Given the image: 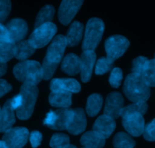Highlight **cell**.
Wrapping results in <instances>:
<instances>
[{
    "mask_svg": "<svg viewBox=\"0 0 155 148\" xmlns=\"http://www.w3.org/2000/svg\"><path fill=\"white\" fill-rule=\"evenodd\" d=\"M66 46V38L63 35H58L53 39L43 62V78L44 80H49L53 77L58 65L62 61Z\"/></svg>",
    "mask_w": 155,
    "mask_h": 148,
    "instance_id": "1",
    "label": "cell"
},
{
    "mask_svg": "<svg viewBox=\"0 0 155 148\" xmlns=\"http://www.w3.org/2000/svg\"><path fill=\"white\" fill-rule=\"evenodd\" d=\"M123 91L129 100L134 103L146 102L150 97V87L138 74H129L123 86Z\"/></svg>",
    "mask_w": 155,
    "mask_h": 148,
    "instance_id": "2",
    "label": "cell"
},
{
    "mask_svg": "<svg viewBox=\"0 0 155 148\" xmlns=\"http://www.w3.org/2000/svg\"><path fill=\"white\" fill-rule=\"evenodd\" d=\"M16 78L24 83L37 85L43 78L42 65L37 61L25 60L18 63L13 69Z\"/></svg>",
    "mask_w": 155,
    "mask_h": 148,
    "instance_id": "3",
    "label": "cell"
},
{
    "mask_svg": "<svg viewBox=\"0 0 155 148\" xmlns=\"http://www.w3.org/2000/svg\"><path fill=\"white\" fill-rule=\"evenodd\" d=\"M20 94L22 97V103L20 108L16 110V114L18 119L26 120L31 117L34 112L38 95V88L36 85L24 83L21 87Z\"/></svg>",
    "mask_w": 155,
    "mask_h": 148,
    "instance_id": "4",
    "label": "cell"
},
{
    "mask_svg": "<svg viewBox=\"0 0 155 148\" xmlns=\"http://www.w3.org/2000/svg\"><path fill=\"white\" fill-rule=\"evenodd\" d=\"M104 31V24L97 18H91L86 25L83 50H94L100 43Z\"/></svg>",
    "mask_w": 155,
    "mask_h": 148,
    "instance_id": "5",
    "label": "cell"
},
{
    "mask_svg": "<svg viewBox=\"0 0 155 148\" xmlns=\"http://www.w3.org/2000/svg\"><path fill=\"white\" fill-rule=\"evenodd\" d=\"M57 31L56 25L52 22L45 23L35 28L28 41L35 49L45 46L53 38Z\"/></svg>",
    "mask_w": 155,
    "mask_h": 148,
    "instance_id": "6",
    "label": "cell"
},
{
    "mask_svg": "<svg viewBox=\"0 0 155 148\" xmlns=\"http://www.w3.org/2000/svg\"><path fill=\"white\" fill-rule=\"evenodd\" d=\"M129 46V41L121 35H114L107 39L105 42V49L107 57L111 61L121 57Z\"/></svg>",
    "mask_w": 155,
    "mask_h": 148,
    "instance_id": "7",
    "label": "cell"
},
{
    "mask_svg": "<svg viewBox=\"0 0 155 148\" xmlns=\"http://www.w3.org/2000/svg\"><path fill=\"white\" fill-rule=\"evenodd\" d=\"M72 113V110L60 108L56 111H50L47 114L44 124L51 129L65 130Z\"/></svg>",
    "mask_w": 155,
    "mask_h": 148,
    "instance_id": "8",
    "label": "cell"
},
{
    "mask_svg": "<svg viewBox=\"0 0 155 148\" xmlns=\"http://www.w3.org/2000/svg\"><path fill=\"white\" fill-rule=\"evenodd\" d=\"M29 137V131L26 128L15 127L8 130L2 140L8 148H22L27 143Z\"/></svg>",
    "mask_w": 155,
    "mask_h": 148,
    "instance_id": "9",
    "label": "cell"
},
{
    "mask_svg": "<svg viewBox=\"0 0 155 148\" xmlns=\"http://www.w3.org/2000/svg\"><path fill=\"white\" fill-rule=\"evenodd\" d=\"M84 0H62L59 9V19L67 25L71 21L82 5Z\"/></svg>",
    "mask_w": 155,
    "mask_h": 148,
    "instance_id": "10",
    "label": "cell"
},
{
    "mask_svg": "<svg viewBox=\"0 0 155 148\" xmlns=\"http://www.w3.org/2000/svg\"><path fill=\"white\" fill-rule=\"evenodd\" d=\"M123 125L131 135L138 137L143 134L145 127L143 115L136 113L123 116Z\"/></svg>",
    "mask_w": 155,
    "mask_h": 148,
    "instance_id": "11",
    "label": "cell"
},
{
    "mask_svg": "<svg viewBox=\"0 0 155 148\" xmlns=\"http://www.w3.org/2000/svg\"><path fill=\"white\" fill-rule=\"evenodd\" d=\"M124 100L121 94L118 92H113L107 96L106 100L104 115L114 119H117L120 116L123 109Z\"/></svg>",
    "mask_w": 155,
    "mask_h": 148,
    "instance_id": "12",
    "label": "cell"
},
{
    "mask_svg": "<svg viewBox=\"0 0 155 148\" xmlns=\"http://www.w3.org/2000/svg\"><path fill=\"white\" fill-rule=\"evenodd\" d=\"M87 119L82 109L77 108L72 110V113L66 127V130L71 134H79L85 130Z\"/></svg>",
    "mask_w": 155,
    "mask_h": 148,
    "instance_id": "13",
    "label": "cell"
},
{
    "mask_svg": "<svg viewBox=\"0 0 155 148\" xmlns=\"http://www.w3.org/2000/svg\"><path fill=\"white\" fill-rule=\"evenodd\" d=\"M10 39L14 43H18L21 41L28 33V25L26 21L20 18L12 19L5 26Z\"/></svg>",
    "mask_w": 155,
    "mask_h": 148,
    "instance_id": "14",
    "label": "cell"
},
{
    "mask_svg": "<svg viewBox=\"0 0 155 148\" xmlns=\"http://www.w3.org/2000/svg\"><path fill=\"white\" fill-rule=\"evenodd\" d=\"M81 77L83 82H88L96 62V53L94 50H84L81 58Z\"/></svg>",
    "mask_w": 155,
    "mask_h": 148,
    "instance_id": "15",
    "label": "cell"
},
{
    "mask_svg": "<svg viewBox=\"0 0 155 148\" xmlns=\"http://www.w3.org/2000/svg\"><path fill=\"white\" fill-rule=\"evenodd\" d=\"M116 128V122L113 118L106 115L99 116L93 125V131L104 138H108Z\"/></svg>",
    "mask_w": 155,
    "mask_h": 148,
    "instance_id": "16",
    "label": "cell"
},
{
    "mask_svg": "<svg viewBox=\"0 0 155 148\" xmlns=\"http://www.w3.org/2000/svg\"><path fill=\"white\" fill-rule=\"evenodd\" d=\"M15 111L12 107L11 99L8 100L0 112V132L5 133L12 128L15 122Z\"/></svg>",
    "mask_w": 155,
    "mask_h": 148,
    "instance_id": "17",
    "label": "cell"
},
{
    "mask_svg": "<svg viewBox=\"0 0 155 148\" xmlns=\"http://www.w3.org/2000/svg\"><path fill=\"white\" fill-rule=\"evenodd\" d=\"M50 89L52 91L78 93L81 90V85L74 79L55 78L50 83Z\"/></svg>",
    "mask_w": 155,
    "mask_h": 148,
    "instance_id": "18",
    "label": "cell"
},
{
    "mask_svg": "<svg viewBox=\"0 0 155 148\" xmlns=\"http://www.w3.org/2000/svg\"><path fill=\"white\" fill-rule=\"evenodd\" d=\"M50 105L59 108H68L71 105V93L68 91H52L49 97Z\"/></svg>",
    "mask_w": 155,
    "mask_h": 148,
    "instance_id": "19",
    "label": "cell"
},
{
    "mask_svg": "<svg viewBox=\"0 0 155 148\" xmlns=\"http://www.w3.org/2000/svg\"><path fill=\"white\" fill-rule=\"evenodd\" d=\"M15 44L10 37H0V63H6L14 57Z\"/></svg>",
    "mask_w": 155,
    "mask_h": 148,
    "instance_id": "20",
    "label": "cell"
},
{
    "mask_svg": "<svg viewBox=\"0 0 155 148\" xmlns=\"http://www.w3.org/2000/svg\"><path fill=\"white\" fill-rule=\"evenodd\" d=\"M61 68L69 75H75L81 71V59L75 54H68L63 59Z\"/></svg>",
    "mask_w": 155,
    "mask_h": 148,
    "instance_id": "21",
    "label": "cell"
},
{
    "mask_svg": "<svg viewBox=\"0 0 155 148\" xmlns=\"http://www.w3.org/2000/svg\"><path fill=\"white\" fill-rule=\"evenodd\" d=\"M80 141L84 147L103 148L105 145L106 139L94 131H90L83 134Z\"/></svg>",
    "mask_w": 155,
    "mask_h": 148,
    "instance_id": "22",
    "label": "cell"
},
{
    "mask_svg": "<svg viewBox=\"0 0 155 148\" xmlns=\"http://www.w3.org/2000/svg\"><path fill=\"white\" fill-rule=\"evenodd\" d=\"M84 27L79 21H74L70 26L67 35L65 37L67 40V46H74L78 44L83 35Z\"/></svg>",
    "mask_w": 155,
    "mask_h": 148,
    "instance_id": "23",
    "label": "cell"
},
{
    "mask_svg": "<svg viewBox=\"0 0 155 148\" xmlns=\"http://www.w3.org/2000/svg\"><path fill=\"white\" fill-rule=\"evenodd\" d=\"M35 48L28 40H21L15 44V57L21 61H25L35 52Z\"/></svg>",
    "mask_w": 155,
    "mask_h": 148,
    "instance_id": "24",
    "label": "cell"
},
{
    "mask_svg": "<svg viewBox=\"0 0 155 148\" xmlns=\"http://www.w3.org/2000/svg\"><path fill=\"white\" fill-rule=\"evenodd\" d=\"M103 98L100 94H94L91 95L87 99L86 111L90 116H95L101 110Z\"/></svg>",
    "mask_w": 155,
    "mask_h": 148,
    "instance_id": "25",
    "label": "cell"
},
{
    "mask_svg": "<svg viewBox=\"0 0 155 148\" xmlns=\"http://www.w3.org/2000/svg\"><path fill=\"white\" fill-rule=\"evenodd\" d=\"M55 14L54 7L51 5H47L43 7L38 15L37 16V18L35 21V28L41 26L45 23L51 22L53 20V16Z\"/></svg>",
    "mask_w": 155,
    "mask_h": 148,
    "instance_id": "26",
    "label": "cell"
},
{
    "mask_svg": "<svg viewBox=\"0 0 155 148\" xmlns=\"http://www.w3.org/2000/svg\"><path fill=\"white\" fill-rule=\"evenodd\" d=\"M141 77L149 87H155V59L147 61Z\"/></svg>",
    "mask_w": 155,
    "mask_h": 148,
    "instance_id": "27",
    "label": "cell"
},
{
    "mask_svg": "<svg viewBox=\"0 0 155 148\" xmlns=\"http://www.w3.org/2000/svg\"><path fill=\"white\" fill-rule=\"evenodd\" d=\"M115 148H134L135 142L128 134L120 132L115 135L113 140Z\"/></svg>",
    "mask_w": 155,
    "mask_h": 148,
    "instance_id": "28",
    "label": "cell"
},
{
    "mask_svg": "<svg viewBox=\"0 0 155 148\" xmlns=\"http://www.w3.org/2000/svg\"><path fill=\"white\" fill-rule=\"evenodd\" d=\"M147 111V105L145 102L141 103H135L131 105L127 106L126 107H123L120 116L122 117L126 116V115L132 114V113H140L141 115H144Z\"/></svg>",
    "mask_w": 155,
    "mask_h": 148,
    "instance_id": "29",
    "label": "cell"
},
{
    "mask_svg": "<svg viewBox=\"0 0 155 148\" xmlns=\"http://www.w3.org/2000/svg\"><path fill=\"white\" fill-rule=\"evenodd\" d=\"M50 145L51 148H65L69 145V137L62 133L55 134L50 140Z\"/></svg>",
    "mask_w": 155,
    "mask_h": 148,
    "instance_id": "30",
    "label": "cell"
},
{
    "mask_svg": "<svg viewBox=\"0 0 155 148\" xmlns=\"http://www.w3.org/2000/svg\"><path fill=\"white\" fill-rule=\"evenodd\" d=\"M113 61L109 59L107 57H102L97 61L96 64L95 72L97 74H104L110 71L113 65Z\"/></svg>",
    "mask_w": 155,
    "mask_h": 148,
    "instance_id": "31",
    "label": "cell"
},
{
    "mask_svg": "<svg viewBox=\"0 0 155 148\" xmlns=\"http://www.w3.org/2000/svg\"><path fill=\"white\" fill-rule=\"evenodd\" d=\"M123 77V75L122 70L119 68H113L110 74L109 82L113 87L117 88L120 86Z\"/></svg>",
    "mask_w": 155,
    "mask_h": 148,
    "instance_id": "32",
    "label": "cell"
},
{
    "mask_svg": "<svg viewBox=\"0 0 155 148\" xmlns=\"http://www.w3.org/2000/svg\"><path fill=\"white\" fill-rule=\"evenodd\" d=\"M12 8L10 0H0V24L5 21Z\"/></svg>",
    "mask_w": 155,
    "mask_h": 148,
    "instance_id": "33",
    "label": "cell"
},
{
    "mask_svg": "<svg viewBox=\"0 0 155 148\" xmlns=\"http://www.w3.org/2000/svg\"><path fill=\"white\" fill-rule=\"evenodd\" d=\"M147 60L148 59L144 56H139V57H137L136 59H134L132 68V73L141 76V73H142L144 65H145Z\"/></svg>",
    "mask_w": 155,
    "mask_h": 148,
    "instance_id": "34",
    "label": "cell"
},
{
    "mask_svg": "<svg viewBox=\"0 0 155 148\" xmlns=\"http://www.w3.org/2000/svg\"><path fill=\"white\" fill-rule=\"evenodd\" d=\"M144 137L149 141H155V119L144 127Z\"/></svg>",
    "mask_w": 155,
    "mask_h": 148,
    "instance_id": "35",
    "label": "cell"
},
{
    "mask_svg": "<svg viewBox=\"0 0 155 148\" xmlns=\"http://www.w3.org/2000/svg\"><path fill=\"white\" fill-rule=\"evenodd\" d=\"M30 142L33 148H37L41 145L42 141V134L37 131H34L30 134Z\"/></svg>",
    "mask_w": 155,
    "mask_h": 148,
    "instance_id": "36",
    "label": "cell"
},
{
    "mask_svg": "<svg viewBox=\"0 0 155 148\" xmlns=\"http://www.w3.org/2000/svg\"><path fill=\"white\" fill-rule=\"evenodd\" d=\"M12 90V85L4 79L0 78V97L5 95Z\"/></svg>",
    "mask_w": 155,
    "mask_h": 148,
    "instance_id": "37",
    "label": "cell"
},
{
    "mask_svg": "<svg viewBox=\"0 0 155 148\" xmlns=\"http://www.w3.org/2000/svg\"><path fill=\"white\" fill-rule=\"evenodd\" d=\"M21 103H22V97L20 94L15 96L12 99H11L12 107V108L14 109L15 110H17L20 108L21 106Z\"/></svg>",
    "mask_w": 155,
    "mask_h": 148,
    "instance_id": "38",
    "label": "cell"
},
{
    "mask_svg": "<svg viewBox=\"0 0 155 148\" xmlns=\"http://www.w3.org/2000/svg\"><path fill=\"white\" fill-rule=\"evenodd\" d=\"M7 65L6 63H0V77L6 73Z\"/></svg>",
    "mask_w": 155,
    "mask_h": 148,
    "instance_id": "39",
    "label": "cell"
},
{
    "mask_svg": "<svg viewBox=\"0 0 155 148\" xmlns=\"http://www.w3.org/2000/svg\"><path fill=\"white\" fill-rule=\"evenodd\" d=\"M0 148H8L6 143L3 140H0Z\"/></svg>",
    "mask_w": 155,
    "mask_h": 148,
    "instance_id": "40",
    "label": "cell"
},
{
    "mask_svg": "<svg viewBox=\"0 0 155 148\" xmlns=\"http://www.w3.org/2000/svg\"><path fill=\"white\" fill-rule=\"evenodd\" d=\"M65 148H77V147H76L75 146H74V145L69 144V145H68V146H67Z\"/></svg>",
    "mask_w": 155,
    "mask_h": 148,
    "instance_id": "41",
    "label": "cell"
},
{
    "mask_svg": "<svg viewBox=\"0 0 155 148\" xmlns=\"http://www.w3.org/2000/svg\"><path fill=\"white\" fill-rule=\"evenodd\" d=\"M1 110H2V109H1V107H0V112H1Z\"/></svg>",
    "mask_w": 155,
    "mask_h": 148,
    "instance_id": "42",
    "label": "cell"
},
{
    "mask_svg": "<svg viewBox=\"0 0 155 148\" xmlns=\"http://www.w3.org/2000/svg\"><path fill=\"white\" fill-rule=\"evenodd\" d=\"M82 148H87V147H82Z\"/></svg>",
    "mask_w": 155,
    "mask_h": 148,
    "instance_id": "43",
    "label": "cell"
},
{
    "mask_svg": "<svg viewBox=\"0 0 155 148\" xmlns=\"http://www.w3.org/2000/svg\"><path fill=\"white\" fill-rule=\"evenodd\" d=\"M154 59H155V58H154Z\"/></svg>",
    "mask_w": 155,
    "mask_h": 148,
    "instance_id": "44",
    "label": "cell"
}]
</instances>
